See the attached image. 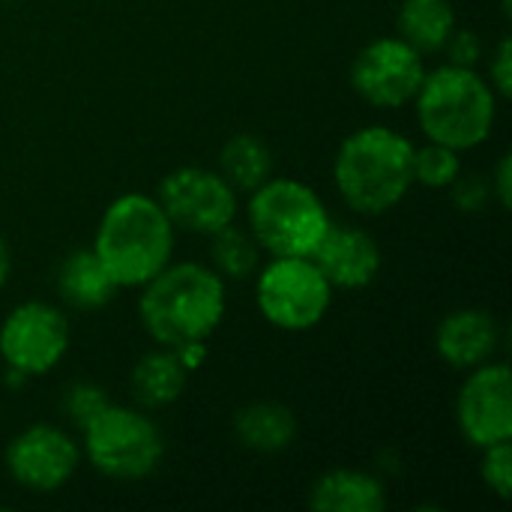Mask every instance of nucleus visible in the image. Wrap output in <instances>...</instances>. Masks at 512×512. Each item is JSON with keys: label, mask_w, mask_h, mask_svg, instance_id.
Returning a JSON list of instances; mask_svg holds the SVG:
<instances>
[{"label": "nucleus", "mask_w": 512, "mask_h": 512, "mask_svg": "<svg viewBox=\"0 0 512 512\" xmlns=\"http://www.w3.org/2000/svg\"><path fill=\"white\" fill-rule=\"evenodd\" d=\"M258 243L252 234L240 225H225L222 231L210 234V258L213 270L228 282V279H249L258 270Z\"/></svg>", "instance_id": "nucleus-21"}, {"label": "nucleus", "mask_w": 512, "mask_h": 512, "mask_svg": "<svg viewBox=\"0 0 512 512\" xmlns=\"http://www.w3.org/2000/svg\"><path fill=\"white\" fill-rule=\"evenodd\" d=\"M456 426L474 450L512 441V375L504 360L465 372L456 396Z\"/></svg>", "instance_id": "nucleus-12"}, {"label": "nucleus", "mask_w": 512, "mask_h": 512, "mask_svg": "<svg viewBox=\"0 0 512 512\" xmlns=\"http://www.w3.org/2000/svg\"><path fill=\"white\" fill-rule=\"evenodd\" d=\"M498 348L501 327L498 318L486 309H456L444 315V321L435 330V351L456 372H468L495 360Z\"/></svg>", "instance_id": "nucleus-14"}, {"label": "nucleus", "mask_w": 512, "mask_h": 512, "mask_svg": "<svg viewBox=\"0 0 512 512\" xmlns=\"http://www.w3.org/2000/svg\"><path fill=\"white\" fill-rule=\"evenodd\" d=\"M486 81L492 84V90L498 93V99H510L512 96V42L510 36H501V42L495 45L492 57H489V75Z\"/></svg>", "instance_id": "nucleus-26"}, {"label": "nucleus", "mask_w": 512, "mask_h": 512, "mask_svg": "<svg viewBox=\"0 0 512 512\" xmlns=\"http://www.w3.org/2000/svg\"><path fill=\"white\" fill-rule=\"evenodd\" d=\"M414 141L384 123L354 129L333 156L339 198L357 216H384L414 189Z\"/></svg>", "instance_id": "nucleus-2"}, {"label": "nucleus", "mask_w": 512, "mask_h": 512, "mask_svg": "<svg viewBox=\"0 0 512 512\" xmlns=\"http://www.w3.org/2000/svg\"><path fill=\"white\" fill-rule=\"evenodd\" d=\"M234 438L261 456H273V453H285L294 441H297V417L288 405L282 402H249L234 414Z\"/></svg>", "instance_id": "nucleus-16"}, {"label": "nucleus", "mask_w": 512, "mask_h": 512, "mask_svg": "<svg viewBox=\"0 0 512 512\" xmlns=\"http://www.w3.org/2000/svg\"><path fill=\"white\" fill-rule=\"evenodd\" d=\"M171 351L177 354V360L183 363L186 372L201 369V363L207 360V342H183V345H177V348H171Z\"/></svg>", "instance_id": "nucleus-29"}, {"label": "nucleus", "mask_w": 512, "mask_h": 512, "mask_svg": "<svg viewBox=\"0 0 512 512\" xmlns=\"http://www.w3.org/2000/svg\"><path fill=\"white\" fill-rule=\"evenodd\" d=\"M426 75L423 54L411 48L402 36H378L366 42L351 60L354 93L381 111H396L414 102Z\"/></svg>", "instance_id": "nucleus-10"}, {"label": "nucleus", "mask_w": 512, "mask_h": 512, "mask_svg": "<svg viewBox=\"0 0 512 512\" xmlns=\"http://www.w3.org/2000/svg\"><path fill=\"white\" fill-rule=\"evenodd\" d=\"M72 327L63 309L45 300H27L6 312L0 324V360L27 378H42L66 357Z\"/></svg>", "instance_id": "nucleus-9"}, {"label": "nucleus", "mask_w": 512, "mask_h": 512, "mask_svg": "<svg viewBox=\"0 0 512 512\" xmlns=\"http://www.w3.org/2000/svg\"><path fill=\"white\" fill-rule=\"evenodd\" d=\"M189 372L183 369V363L177 360V354L171 348H156L147 351L135 369H132V396L144 411H159L174 405L183 390H186Z\"/></svg>", "instance_id": "nucleus-18"}, {"label": "nucleus", "mask_w": 512, "mask_h": 512, "mask_svg": "<svg viewBox=\"0 0 512 512\" xmlns=\"http://www.w3.org/2000/svg\"><path fill=\"white\" fill-rule=\"evenodd\" d=\"M330 222L321 195L297 177H270L246 201V231L270 258H312Z\"/></svg>", "instance_id": "nucleus-5"}, {"label": "nucleus", "mask_w": 512, "mask_h": 512, "mask_svg": "<svg viewBox=\"0 0 512 512\" xmlns=\"http://www.w3.org/2000/svg\"><path fill=\"white\" fill-rule=\"evenodd\" d=\"M3 3H9V0H3Z\"/></svg>", "instance_id": "nucleus-31"}, {"label": "nucleus", "mask_w": 512, "mask_h": 512, "mask_svg": "<svg viewBox=\"0 0 512 512\" xmlns=\"http://www.w3.org/2000/svg\"><path fill=\"white\" fill-rule=\"evenodd\" d=\"M489 186H492V198L504 207V210H510V201H512V156L510 153H504L501 159H498V165H495V171H492V180H489Z\"/></svg>", "instance_id": "nucleus-28"}, {"label": "nucleus", "mask_w": 512, "mask_h": 512, "mask_svg": "<svg viewBox=\"0 0 512 512\" xmlns=\"http://www.w3.org/2000/svg\"><path fill=\"white\" fill-rule=\"evenodd\" d=\"M411 105L426 141L465 153L489 141L501 99L477 69L444 63L438 69H426Z\"/></svg>", "instance_id": "nucleus-4"}, {"label": "nucleus", "mask_w": 512, "mask_h": 512, "mask_svg": "<svg viewBox=\"0 0 512 512\" xmlns=\"http://www.w3.org/2000/svg\"><path fill=\"white\" fill-rule=\"evenodd\" d=\"M108 402L111 399H108V393L99 384H93V381H75L63 393V414L69 417V423L75 429H84Z\"/></svg>", "instance_id": "nucleus-24"}, {"label": "nucleus", "mask_w": 512, "mask_h": 512, "mask_svg": "<svg viewBox=\"0 0 512 512\" xmlns=\"http://www.w3.org/2000/svg\"><path fill=\"white\" fill-rule=\"evenodd\" d=\"M57 291H60L66 306L81 309V312H96V309L108 306L120 288L111 282L102 261L87 246V249H72L60 261V267H57Z\"/></svg>", "instance_id": "nucleus-17"}, {"label": "nucleus", "mask_w": 512, "mask_h": 512, "mask_svg": "<svg viewBox=\"0 0 512 512\" xmlns=\"http://www.w3.org/2000/svg\"><path fill=\"white\" fill-rule=\"evenodd\" d=\"M444 51H447V57H450L447 63L477 69V63H480V57H483V39H480V33H477V30L456 27V30L450 33V39H447Z\"/></svg>", "instance_id": "nucleus-25"}, {"label": "nucleus", "mask_w": 512, "mask_h": 512, "mask_svg": "<svg viewBox=\"0 0 512 512\" xmlns=\"http://www.w3.org/2000/svg\"><path fill=\"white\" fill-rule=\"evenodd\" d=\"M480 480L483 486L498 498V501H510L512 495V441L492 444L486 450H480Z\"/></svg>", "instance_id": "nucleus-23"}, {"label": "nucleus", "mask_w": 512, "mask_h": 512, "mask_svg": "<svg viewBox=\"0 0 512 512\" xmlns=\"http://www.w3.org/2000/svg\"><path fill=\"white\" fill-rule=\"evenodd\" d=\"M177 228L165 216L156 195L123 192L99 216L90 249L102 261L111 282L123 288L147 285L174 261Z\"/></svg>", "instance_id": "nucleus-3"}, {"label": "nucleus", "mask_w": 512, "mask_h": 512, "mask_svg": "<svg viewBox=\"0 0 512 512\" xmlns=\"http://www.w3.org/2000/svg\"><path fill=\"white\" fill-rule=\"evenodd\" d=\"M165 456L162 429L138 408L108 402L81 429V459L117 483L147 480Z\"/></svg>", "instance_id": "nucleus-6"}, {"label": "nucleus", "mask_w": 512, "mask_h": 512, "mask_svg": "<svg viewBox=\"0 0 512 512\" xmlns=\"http://www.w3.org/2000/svg\"><path fill=\"white\" fill-rule=\"evenodd\" d=\"M273 168H276V159H273V147L252 135V132H240V135H231L222 150H219V174L237 189V192H252L258 189L264 180L273 177Z\"/></svg>", "instance_id": "nucleus-20"}, {"label": "nucleus", "mask_w": 512, "mask_h": 512, "mask_svg": "<svg viewBox=\"0 0 512 512\" xmlns=\"http://www.w3.org/2000/svg\"><path fill=\"white\" fill-rule=\"evenodd\" d=\"M396 27L399 36L420 54H438L444 51L459 21L450 0H402Z\"/></svg>", "instance_id": "nucleus-19"}, {"label": "nucleus", "mask_w": 512, "mask_h": 512, "mask_svg": "<svg viewBox=\"0 0 512 512\" xmlns=\"http://www.w3.org/2000/svg\"><path fill=\"white\" fill-rule=\"evenodd\" d=\"M450 189H453V201H456V207H459V210H465V213H477V210H483V207L489 204V198H492V186H489L480 174L465 177V171H462V174H459V180H456Z\"/></svg>", "instance_id": "nucleus-27"}, {"label": "nucleus", "mask_w": 512, "mask_h": 512, "mask_svg": "<svg viewBox=\"0 0 512 512\" xmlns=\"http://www.w3.org/2000/svg\"><path fill=\"white\" fill-rule=\"evenodd\" d=\"M462 174V153L438 144V141H426L420 147H414V186H426V189H450Z\"/></svg>", "instance_id": "nucleus-22"}, {"label": "nucleus", "mask_w": 512, "mask_h": 512, "mask_svg": "<svg viewBox=\"0 0 512 512\" xmlns=\"http://www.w3.org/2000/svg\"><path fill=\"white\" fill-rule=\"evenodd\" d=\"M3 462L15 486L33 495H51L81 468V444L63 426L33 423L9 441Z\"/></svg>", "instance_id": "nucleus-11"}, {"label": "nucleus", "mask_w": 512, "mask_h": 512, "mask_svg": "<svg viewBox=\"0 0 512 512\" xmlns=\"http://www.w3.org/2000/svg\"><path fill=\"white\" fill-rule=\"evenodd\" d=\"M138 291L141 327L162 348L207 342L225 321L228 288L207 264L171 261Z\"/></svg>", "instance_id": "nucleus-1"}, {"label": "nucleus", "mask_w": 512, "mask_h": 512, "mask_svg": "<svg viewBox=\"0 0 512 512\" xmlns=\"http://www.w3.org/2000/svg\"><path fill=\"white\" fill-rule=\"evenodd\" d=\"M9 276H12V252H9V243H6V237L0 234V291L6 288Z\"/></svg>", "instance_id": "nucleus-30"}, {"label": "nucleus", "mask_w": 512, "mask_h": 512, "mask_svg": "<svg viewBox=\"0 0 512 512\" xmlns=\"http://www.w3.org/2000/svg\"><path fill=\"white\" fill-rule=\"evenodd\" d=\"M255 273V303L270 327L306 333L327 318L336 291L312 258H270Z\"/></svg>", "instance_id": "nucleus-7"}, {"label": "nucleus", "mask_w": 512, "mask_h": 512, "mask_svg": "<svg viewBox=\"0 0 512 512\" xmlns=\"http://www.w3.org/2000/svg\"><path fill=\"white\" fill-rule=\"evenodd\" d=\"M306 501L315 512H384L387 486L372 471L330 468L312 480Z\"/></svg>", "instance_id": "nucleus-15"}, {"label": "nucleus", "mask_w": 512, "mask_h": 512, "mask_svg": "<svg viewBox=\"0 0 512 512\" xmlns=\"http://www.w3.org/2000/svg\"><path fill=\"white\" fill-rule=\"evenodd\" d=\"M156 201L177 231L216 234L237 222L240 192L216 171L201 165H180L168 171L156 189Z\"/></svg>", "instance_id": "nucleus-8"}, {"label": "nucleus", "mask_w": 512, "mask_h": 512, "mask_svg": "<svg viewBox=\"0 0 512 512\" xmlns=\"http://www.w3.org/2000/svg\"><path fill=\"white\" fill-rule=\"evenodd\" d=\"M312 261L327 276L333 291H363L381 273V246L378 240L360 228L345 222H330L324 240L312 252Z\"/></svg>", "instance_id": "nucleus-13"}]
</instances>
